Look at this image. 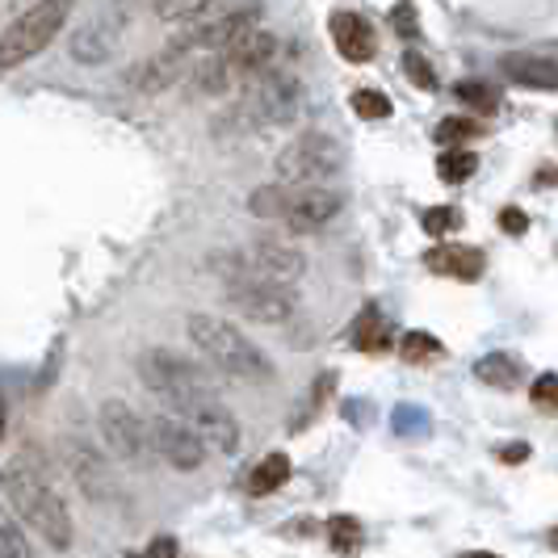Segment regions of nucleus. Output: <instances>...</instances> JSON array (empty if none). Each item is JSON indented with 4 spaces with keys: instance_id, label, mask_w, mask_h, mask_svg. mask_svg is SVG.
<instances>
[{
    "instance_id": "obj_3",
    "label": "nucleus",
    "mask_w": 558,
    "mask_h": 558,
    "mask_svg": "<svg viewBox=\"0 0 558 558\" xmlns=\"http://www.w3.org/2000/svg\"><path fill=\"white\" fill-rule=\"evenodd\" d=\"M4 496H9V508H13L51 550H68V546H72L76 530H72L68 500L59 496L56 483L43 475L38 466H29L26 458L9 466V475H4Z\"/></svg>"
},
{
    "instance_id": "obj_6",
    "label": "nucleus",
    "mask_w": 558,
    "mask_h": 558,
    "mask_svg": "<svg viewBox=\"0 0 558 558\" xmlns=\"http://www.w3.org/2000/svg\"><path fill=\"white\" fill-rule=\"evenodd\" d=\"M248 210L256 219H269V223H281L290 231H319L328 227L344 210V197L319 185V190H299V185H281V181H269L260 190H252Z\"/></svg>"
},
{
    "instance_id": "obj_29",
    "label": "nucleus",
    "mask_w": 558,
    "mask_h": 558,
    "mask_svg": "<svg viewBox=\"0 0 558 558\" xmlns=\"http://www.w3.org/2000/svg\"><path fill=\"white\" fill-rule=\"evenodd\" d=\"M453 93H458V101H462V106H471L475 113H492L496 106H500V93H496V88H487V84H478V81H462Z\"/></svg>"
},
{
    "instance_id": "obj_2",
    "label": "nucleus",
    "mask_w": 558,
    "mask_h": 558,
    "mask_svg": "<svg viewBox=\"0 0 558 558\" xmlns=\"http://www.w3.org/2000/svg\"><path fill=\"white\" fill-rule=\"evenodd\" d=\"M185 332L194 340V349L215 365L219 374H227L231 383H244V387H269L278 378L274 362L260 353V344H252L248 336L240 332L235 324H227L219 315H190L185 319Z\"/></svg>"
},
{
    "instance_id": "obj_16",
    "label": "nucleus",
    "mask_w": 558,
    "mask_h": 558,
    "mask_svg": "<svg viewBox=\"0 0 558 558\" xmlns=\"http://www.w3.org/2000/svg\"><path fill=\"white\" fill-rule=\"evenodd\" d=\"M190 51L172 38V43H165L156 56L140 59L131 72H126V84L131 88H140V93H165V88H172V84L185 81V72H190Z\"/></svg>"
},
{
    "instance_id": "obj_9",
    "label": "nucleus",
    "mask_w": 558,
    "mask_h": 558,
    "mask_svg": "<svg viewBox=\"0 0 558 558\" xmlns=\"http://www.w3.org/2000/svg\"><path fill=\"white\" fill-rule=\"evenodd\" d=\"M260 13H265V4H260V0L231 4V9H219V13H210L206 22L190 26L185 34H181V38H177V43L190 51V59L219 56V51H227L231 43H240L244 34L260 29Z\"/></svg>"
},
{
    "instance_id": "obj_35",
    "label": "nucleus",
    "mask_w": 558,
    "mask_h": 558,
    "mask_svg": "<svg viewBox=\"0 0 558 558\" xmlns=\"http://www.w3.org/2000/svg\"><path fill=\"white\" fill-rule=\"evenodd\" d=\"M391 22H395V29H399L403 38H416L420 26H416V13H412V4H408V0H399V4H395Z\"/></svg>"
},
{
    "instance_id": "obj_14",
    "label": "nucleus",
    "mask_w": 558,
    "mask_h": 558,
    "mask_svg": "<svg viewBox=\"0 0 558 558\" xmlns=\"http://www.w3.org/2000/svg\"><path fill=\"white\" fill-rule=\"evenodd\" d=\"M240 256L248 260L260 278L278 281L286 290L307 274V256L294 248V244H286L281 235H256V240H248V248L240 252Z\"/></svg>"
},
{
    "instance_id": "obj_24",
    "label": "nucleus",
    "mask_w": 558,
    "mask_h": 558,
    "mask_svg": "<svg viewBox=\"0 0 558 558\" xmlns=\"http://www.w3.org/2000/svg\"><path fill=\"white\" fill-rule=\"evenodd\" d=\"M328 542H332V550L340 558H357L365 546L362 521H357V517H344V512L332 517V521H328Z\"/></svg>"
},
{
    "instance_id": "obj_12",
    "label": "nucleus",
    "mask_w": 558,
    "mask_h": 558,
    "mask_svg": "<svg viewBox=\"0 0 558 558\" xmlns=\"http://www.w3.org/2000/svg\"><path fill=\"white\" fill-rule=\"evenodd\" d=\"M63 466H68V478L76 483V492H84L88 504L122 500V483L110 471V462L101 458V449L88 446L84 437H63Z\"/></svg>"
},
{
    "instance_id": "obj_1",
    "label": "nucleus",
    "mask_w": 558,
    "mask_h": 558,
    "mask_svg": "<svg viewBox=\"0 0 558 558\" xmlns=\"http://www.w3.org/2000/svg\"><path fill=\"white\" fill-rule=\"evenodd\" d=\"M135 369H140L143 387L160 403H168L172 416L185 420L202 437V446L215 449V453H235L240 449V420L231 416V408L215 395L202 365L156 344V349H143Z\"/></svg>"
},
{
    "instance_id": "obj_7",
    "label": "nucleus",
    "mask_w": 558,
    "mask_h": 558,
    "mask_svg": "<svg viewBox=\"0 0 558 558\" xmlns=\"http://www.w3.org/2000/svg\"><path fill=\"white\" fill-rule=\"evenodd\" d=\"M68 13L72 0H34L26 13H17L0 34V72H13L43 56L59 38V29L68 26Z\"/></svg>"
},
{
    "instance_id": "obj_22",
    "label": "nucleus",
    "mask_w": 558,
    "mask_h": 558,
    "mask_svg": "<svg viewBox=\"0 0 558 558\" xmlns=\"http://www.w3.org/2000/svg\"><path fill=\"white\" fill-rule=\"evenodd\" d=\"M290 483V458L286 453H269L252 466L248 475V496H274Z\"/></svg>"
},
{
    "instance_id": "obj_18",
    "label": "nucleus",
    "mask_w": 558,
    "mask_h": 558,
    "mask_svg": "<svg viewBox=\"0 0 558 558\" xmlns=\"http://www.w3.org/2000/svg\"><path fill=\"white\" fill-rule=\"evenodd\" d=\"M424 265H428V274H441V278L478 281L483 278L487 256H483V248H475V244H441V248L424 252Z\"/></svg>"
},
{
    "instance_id": "obj_38",
    "label": "nucleus",
    "mask_w": 558,
    "mask_h": 558,
    "mask_svg": "<svg viewBox=\"0 0 558 558\" xmlns=\"http://www.w3.org/2000/svg\"><path fill=\"white\" fill-rule=\"evenodd\" d=\"M462 558H500V555H492V550H475V555H462Z\"/></svg>"
},
{
    "instance_id": "obj_28",
    "label": "nucleus",
    "mask_w": 558,
    "mask_h": 558,
    "mask_svg": "<svg viewBox=\"0 0 558 558\" xmlns=\"http://www.w3.org/2000/svg\"><path fill=\"white\" fill-rule=\"evenodd\" d=\"M0 558H29V542L26 530L0 508Z\"/></svg>"
},
{
    "instance_id": "obj_32",
    "label": "nucleus",
    "mask_w": 558,
    "mask_h": 558,
    "mask_svg": "<svg viewBox=\"0 0 558 558\" xmlns=\"http://www.w3.org/2000/svg\"><path fill=\"white\" fill-rule=\"evenodd\" d=\"M420 227H424L428 235H449V231L462 227V210H453V206H433V210H424Z\"/></svg>"
},
{
    "instance_id": "obj_23",
    "label": "nucleus",
    "mask_w": 558,
    "mask_h": 558,
    "mask_svg": "<svg viewBox=\"0 0 558 558\" xmlns=\"http://www.w3.org/2000/svg\"><path fill=\"white\" fill-rule=\"evenodd\" d=\"M219 4H223V0H156L151 9H156V17H160V22L197 26V22H206L210 13H219Z\"/></svg>"
},
{
    "instance_id": "obj_25",
    "label": "nucleus",
    "mask_w": 558,
    "mask_h": 558,
    "mask_svg": "<svg viewBox=\"0 0 558 558\" xmlns=\"http://www.w3.org/2000/svg\"><path fill=\"white\" fill-rule=\"evenodd\" d=\"M478 168V156L471 147H446L441 156H437V177L446 181V185H462V181H471Z\"/></svg>"
},
{
    "instance_id": "obj_30",
    "label": "nucleus",
    "mask_w": 558,
    "mask_h": 558,
    "mask_svg": "<svg viewBox=\"0 0 558 558\" xmlns=\"http://www.w3.org/2000/svg\"><path fill=\"white\" fill-rule=\"evenodd\" d=\"M353 113L365 122H378V118H391V97L378 93V88H357L353 93Z\"/></svg>"
},
{
    "instance_id": "obj_15",
    "label": "nucleus",
    "mask_w": 558,
    "mask_h": 558,
    "mask_svg": "<svg viewBox=\"0 0 558 558\" xmlns=\"http://www.w3.org/2000/svg\"><path fill=\"white\" fill-rule=\"evenodd\" d=\"M219 56H223L231 81L248 84V81H256L260 72H269V68L278 63L281 43H278V34H269V29H252V34H244L240 43H231V47L219 51Z\"/></svg>"
},
{
    "instance_id": "obj_39",
    "label": "nucleus",
    "mask_w": 558,
    "mask_h": 558,
    "mask_svg": "<svg viewBox=\"0 0 558 558\" xmlns=\"http://www.w3.org/2000/svg\"><path fill=\"white\" fill-rule=\"evenodd\" d=\"M550 550H558V530L550 533Z\"/></svg>"
},
{
    "instance_id": "obj_5",
    "label": "nucleus",
    "mask_w": 558,
    "mask_h": 558,
    "mask_svg": "<svg viewBox=\"0 0 558 558\" xmlns=\"http://www.w3.org/2000/svg\"><path fill=\"white\" fill-rule=\"evenodd\" d=\"M307 110V88L290 72H260L256 81L240 84V106L227 110L235 126L248 131H278V126H294Z\"/></svg>"
},
{
    "instance_id": "obj_36",
    "label": "nucleus",
    "mask_w": 558,
    "mask_h": 558,
    "mask_svg": "<svg viewBox=\"0 0 558 558\" xmlns=\"http://www.w3.org/2000/svg\"><path fill=\"white\" fill-rule=\"evenodd\" d=\"M126 558H177V537H156L147 550H131Z\"/></svg>"
},
{
    "instance_id": "obj_21",
    "label": "nucleus",
    "mask_w": 558,
    "mask_h": 558,
    "mask_svg": "<svg viewBox=\"0 0 558 558\" xmlns=\"http://www.w3.org/2000/svg\"><path fill=\"white\" fill-rule=\"evenodd\" d=\"M475 378L496 387V391H512L521 378H525V362L512 357V353H487L483 362H475Z\"/></svg>"
},
{
    "instance_id": "obj_8",
    "label": "nucleus",
    "mask_w": 558,
    "mask_h": 558,
    "mask_svg": "<svg viewBox=\"0 0 558 558\" xmlns=\"http://www.w3.org/2000/svg\"><path fill=\"white\" fill-rule=\"evenodd\" d=\"M340 168H344V151L324 131H303L294 143H286L274 160L281 185H299V190H319Z\"/></svg>"
},
{
    "instance_id": "obj_33",
    "label": "nucleus",
    "mask_w": 558,
    "mask_h": 558,
    "mask_svg": "<svg viewBox=\"0 0 558 558\" xmlns=\"http://www.w3.org/2000/svg\"><path fill=\"white\" fill-rule=\"evenodd\" d=\"M403 72H408L424 93H433V88H437V72L428 68V59L420 56V51H403Z\"/></svg>"
},
{
    "instance_id": "obj_27",
    "label": "nucleus",
    "mask_w": 558,
    "mask_h": 558,
    "mask_svg": "<svg viewBox=\"0 0 558 558\" xmlns=\"http://www.w3.org/2000/svg\"><path fill=\"white\" fill-rule=\"evenodd\" d=\"M487 126H483V118H446V122H437V143H446V147H462V143L478 140Z\"/></svg>"
},
{
    "instance_id": "obj_26",
    "label": "nucleus",
    "mask_w": 558,
    "mask_h": 558,
    "mask_svg": "<svg viewBox=\"0 0 558 558\" xmlns=\"http://www.w3.org/2000/svg\"><path fill=\"white\" fill-rule=\"evenodd\" d=\"M399 357L408 365H428L437 362V357H446V344L428 332H408L399 340Z\"/></svg>"
},
{
    "instance_id": "obj_31",
    "label": "nucleus",
    "mask_w": 558,
    "mask_h": 558,
    "mask_svg": "<svg viewBox=\"0 0 558 558\" xmlns=\"http://www.w3.org/2000/svg\"><path fill=\"white\" fill-rule=\"evenodd\" d=\"M530 403L537 412H558V374H537L530 387Z\"/></svg>"
},
{
    "instance_id": "obj_11",
    "label": "nucleus",
    "mask_w": 558,
    "mask_h": 558,
    "mask_svg": "<svg viewBox=\"0 0 558 558\" xmlns=\"http://www.w3.org/2000/svg\"><path fill=\"white\" fill-rule=\"evenodd\" d=\"M97 424H101V441L113 458H122L126 466H147L156 453H151V437H147V420L122 403V399H106L101 412H97Z\"/></svg>"
},
{
    "instance_id": "obj_4",
    "label": "nucleus",
    "mask_w": 558,
    "mask_h": 558,
    "mask_svg": "<svg viewBox=\"0 0 558 558\" xmlns=\"http://www.w3.org/2000/svg\"><path fill=\"white\" fill-rule=\"evenodd\" d=\"M210 269H215V278L223 286L227 303L240 311L244 319H252V324L278 328V324H286V319L299 311L294 294H290L286 286H278V281L260 278L240 252H219V256H210Z\"/></svg>"
},
{
    "instance_id": "obj_19",
    "label": "nucleus",
    "mask_w": 558,
    "mask_h": 558,
    "mask_svg": "<svg viewBox=\"0 0 558 558\" xmlns=\"http://www.w3.org/2000/svg\"><path fill=\"white\" fill-rule=\"evenodd\" d=\"M504 76H512L517 84L530 88H558V63L542 56H504L500 59Z\"/></svg>"
},
{
    "instance_id": "obj_10",
    "label": "nucleus",
    "mask_w": 558,
    "mask_h": 558,
    "mask_svg": "<svg viewBox=\"0 0 558 558\" xmlns=\"http://www.w3.org/2000/svg\"><path fill=\"white\" fill-rule=\"evenodd\" d=\"M126 26H131L126 0H118L110 9L84 17L81 26L68 34V56H72V63H81V68H101V63H110V59L118 56V47H122Z\"/></svg>"
},
{
    "instance_id": "obj_37",
    "label": "nucleus",
    "mask_w": 558,
    "mask_h": 558,
    "mask_svg": "<svg viewBox=\"0 0 558 558\" xmlns=\"http://www.w3.org/2000/svg\"><path fill=\"white\" fill-rule=\"evenodd\" d=\"M496 458H500L504 466H521V462L530 458V446H525V441H512V446L496 449Z\"/></svg>"
},
{
    "instance_id": "obj_20",
    "label": "nucleus",
    "mask_w": 558,
    "mask_h": 558,
    "mask_svg": "<svg viewBox=\"0 0 558 558\" xmlns=\"http://www.w3.org/2000/svg\"><path fill=\"white\" fill-rule=\"evenodd\" d=\"M353 344L362 349V353H369V357H378V353H387L391 349V328H387V319H383V311L374 307H362V315L353 319Z\"/></svg>"
},
{
    "instance_id": "obj_34",
    "label": "nucleus",
    "mask_w": 558,
    "mask_h": 558,
    "mask_svg": "<svg viewBox=\"0 0 558 558\" xmlns=\"http://www.w3.org/2000/svg\"><path fill=\"white\" fill-rule=\"evenodd\" d=\"M500 231H504V235H525V231H530V219H525V210H517V206H504V210H500Z\"/></svg>"
},
{
    "instance_id": "obj_13",
    "label": "nucleus",
    "mask_w": 558,
    "mask_h": 558,
    "mask_svg": "<svg viewBox=\"0 0 558 558\" xmlns=\"http://www.w3.org/2000/svg\"><path fill=\"white\" fill-rule=\"evenodd\" d=\"M147 437H151V453L165 458L172 471H197L206 462V446L185 420L151 416L147 420Z\"/></svg>"
},
{
    "instance_id": "obj_17",
    "label": "nucleus",
    "mask_w": 558,
    "mask_h": 558,
    "mask_svg": "<svg viewBox=\"0 0 558 558\" xmlns=\"http://www.w3.org/2000/svg\"><path fill=\"white\" fill-rule=\"evenodd\" d=\"M328 29H332L336 51L349 59V63H369V59H374V47H378V43H374V26L365 22L362 13H353V9H336Z\"/></svg>"
}]
</instances>
